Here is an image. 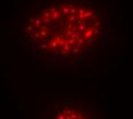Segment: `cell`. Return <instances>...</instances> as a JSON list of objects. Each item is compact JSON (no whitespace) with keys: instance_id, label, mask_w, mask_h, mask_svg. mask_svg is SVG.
<instances>
[{"instance_id":"obj_1","label":"cell","mask_w":133,"mask_h":119,"mask_svg":"<svg viewBox=\"0 0 133 119\" xmlns=\"http://www.w3.org/2000/svg\"><path fill=\"white\" fill-rule=\"evenodd\" d=\"M14 27L25 53L47 69L87 66L110 40V0H30Z\"/></svg>"},{"instance_id":"obj_2","label":"cell","mask_w":133,"mask_h":119,"mask_svg":"<svg viewBox=\"0 0 133 119\" xmlns=\"http://www.w3.org/2000/svg\"><path fill=\"white\" fill-rule=\"evenodd\" d=\"M44 119H108L98 106L81 97L62 96L49 103Z\"/></svg>"}]
</instances>
